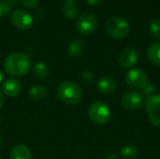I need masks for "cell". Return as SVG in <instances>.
I'll return each instance as SVG.
<instances>
[{
	"mask_svg": "<svg viewBox=\"0 0 160 159\" xmlns=\"http://www.w3.org/2000/svg\"><path fill=\"white\" fill-rule=\"evenodd\" d=\"M97 23H98V21H97L96 16L89 11H85V12H82L80 15L79 19L77 20L76 29L80 34L87 36V35L92 34L95 31L97 27Z\"/></svg>",
	"mask_w": 160,
	"mask_h": 159,
	"instance_id": "52a82bcc",
	"label": "cell"
},
{
	"mask_svg": "<svg viewBox=\"0 0 160 159\" xmlns=\"http://www.w3.org/2000/svg\"><path fill=\"white\" fill-rule=\"evenodd\" d=\"M82 96L81 87L73 81L63 82L56 90L57 98L69 106L80 104L82 100Z\"/></svg>",
	"mask_w": 160,
	"mask_h": 159,
	"instance_id": "7a4b0ae2",
	"label": "cell"
},
{
	"mask_svg": "<svg viewBox=\"0 0 160 159\" xmlns=\"http://www.w3.org/2000/svg\"><path fill=\"white\" fill-rule=\"evenodd\" d=\"M0 124H1V117H0Z\"/></svg>",
	"mask_w": 160,
	"mask_h": 159,
	"instance_id": "f546056e",
	"label": "cell"
},
{
	"mask_svg": "<svg viewBox=\"0 0 160 159\" xmlns=\"http://www.w3.org/2000/svg\"><path fill=\"white\" fill-rule=\"evenodd\" d=\"M139 55L134 48H126L119 55L118 62L123 68H131L138 61Z\"/></svg>",
	"mask_w": 160,
	"mask_h": 159,
	"instance_id": "30bf717a",
	"label": "cell"
},
{
	"mask_svg": "<svg viewBox=\"0 0 160 159\" xmlns=\"http://www.w3.org/2000/svg\"><path fill=\"white\" fill-rule=\"evenodd\" d=\"M103 0H87V3L91 6H98L102 3Z\"/></svg>",
	"mask_w": 160,
	"mask_h": 159,
	"instance_id": "d4e9b609",
	"label": "cell"
},
{
	"mask_svg": "<svg viewBox=\"0 0 160 159\" xmlns=\"http://www.w3.org/2000/svg\"><path fill=\"white\" fill-rule=\"evenodd\" d=\"M105 28L108 35L115 39L124 38L129 32L128 22L124 18L118 16H112L108 19L105 24Z\"/></svg>",
	"mask_w": 160,
	"mask_h": 159,
	"instance_id": "3957f363",
	"label": "cell"
},
{
	"mask_svg": "<svg viewBox=\"0 0 160 159\" xmlns=\"http://www.w3.org/2000/svg\"><path fill=\"white\" fill-rule=\"evenodd\" d=\"M16 0H1L0 1V18L7 15L12 9Z\"/></svg>",
	"mask_w": 160,
	"mask_h": 159,
	"instance_id": "ffe728a7",
	"label": "cell"
},
{
	"mask_svg": "<svg viewBox=\"0 0 160 159\" xmlns=\"http://www.w3.org/2000/svg\"><path fill=\"white\" fill-rule=\"evenodd\" d=\"M39 0H21L22 4L26 7H35Z\"/></svg>",
	"mask_w": 160,
	"mask_h": 159,
	"instance_id": "603a6c76",
	"label": "cell"
},
{
	"mask_svg": "<svg viewBox=\"0 0 160 159\" xmlns=\"http://www.w3.org/2000/svg\"><path fill=\"white\" fill-rule=\"evenodd\" d=\"M78 11H79L78 6L71 1H67L62 8V12L64 16L68 19H73L77 15Z\"/></svg>",
	"mask_w": 160,
	"mask_h": 159,
	"instance_id": "d6986e66",
	"label": "cell"
},
{
	"mask_svg": "<svg viewBox=\"0 0 160 159\" xmlns=\"http://www.w3.org/2000/svg\"><path fill=\"white\" fill-rule=\"evenodd\" d=\"M29 96L34 100H42L47 97V89L42 85H34L29 89Z\"/></svg>",
	"mask_w": 160,
	"mask_h": 159,
	"instance_id": "e0dca14e",
	"label": "cell"
},
{
	"mask_svg": "<svg viewBox=\"0 0 160 159\" xmlns=\"http://www.w3.org/2000/svg\"><path fill=\"white\" fill-rule=\"evenodd\" d=\"M139 155V149L134 145H126L120 151V156L123 159H137Z\"/></svg>",
	"mask_w": 160,
	"mask_h": 159,
	"instance_id": "ac0fdd59",
	"label": "cell"
},
{
	"mask_svg": "<svg viewBox=\"0 0 160 159\" xmlns=\"http://www.w3.org/2000/svg\"><path fill=\"white\" fill-rule=\"evenodd\" d=\"M121 104L127 110H138L143 105V97L138 92H128L123 96Z\"/></svg>",
	"mask_w": 160,
	"mask_h": 159,
	"instance_id": "9c48e42d",
	"label": "cell"
},
{
	"mask_svg": "<svg viewBox=\"0 0 160 159\" xmlns=\"http://www.w3.org/2000/svg\"><path fill=\"white\" fill-rule=\"evenodd\" d=\"M126 83L132 89L144 90L149 83L147 74L141 68H131L126 74Z\"/></svg>",
	"mask_w": 160,
	"mask_h": 159,
	"instance_id": "5b68a950",
	"label": "cell"
},
{
	"mask_svg": "<svg viewBox=\"0 0 160 159\" xmlns=\"http://www.w3.org/2000/svg\"><path fill=\"white\" fill-rule=\"evenodd\" d=\"M149 30L152 36L155 37H160V21L159 20H154L149 25Z\"/></svg>",
	"mask_w": 160,
	"mask_h": 159,
	"instance_id": "44dd1931",
	"label": "cell"
},
{
	"mask_svg": "<svg viewBox=\"0 0 160 159\" xmlns=\"http://www.w3.org/2000/svg\"><path fill=\"white\" fill-rule=\"evenodd\" d=\"M97 88L103 95H112L117 88V82L109 76H103L98 79Z\"/></svg>",
	"mask_w": 160,
	"mask_h": 159,
	"instance_id": "7c38bea8",
	"label": "cell"
},
{
	"mask_svg": "<svg viewBox=\"0 0 160 159\" xmlns=\"http://www.w3.org/2000/svg\"><path fill=\"white\" fill-rule=\"evenodd\" d=\"M22 90L21 82L15 78H9L2 83V93L9 97H17Z\"/></svg>",
	"mask_w": 160,
	"mask_h": 159,
	"instance_id": "8fae6325",
	"label": "cell"
},
{
	"mask_svg": "<svg viewBox=\"0 0 160 159\" xmlns=\"http://www.w3.org/2000/svg\"><path fill=\"white\" fill-rule=\"evenodd\" d=\"M65 1H66V2H67V1H71V2H74V1H76V0H65Z\"/></svg>",
	"mask_w": 160,
	"mask_h": 159,
	"instance_id": "f1b7e54d",
	"label": "cell"
},
{
	"mask_svg": "<svg viewBox=\"0 0 160 159\" xmlns=\"http://www.w3.org/2000/svg\"><path fill=\"white\" fill-rule=\"evenodd\" d=\"M154 89H155V87H154L153 85H151L150 83H148V84H147V86L145 87V89H144L143 91H144V93H145V94L149 95V93H151L152 91H154Z\"/></svg>",
	"mask_w": 160,
	"mask_h": 159,
	"instance_id": "cb8c5ba5",
	"label": "cell"
},
{
	"mask_svg": "<svg viewBox=\"0 0 160 159\" xmlns=\"http://www.w3.org/2000/svg\"><path fill=\"white\" fill-rule=\"evenodd\" d=\"M3 105H4V96L2 91H0V110L2 109Z\"/></svg>",
	"mask_w": 160,
	"mask_h": 159,
	"instance_id": "484cf974",
	"label": "cell"
},
{
	"mask_svg": "<svg viewBox=\"0 0 160 159\" xmlns=\"http://www.w3.org/2000/svg\"><path fill=\"white\" fill-rule=\"evenodd\" d=\"M3 78H4V73H3V71L0 69V83H1L2 81H3Z\"/></svg>",
	"mask_w": 160,
	"mask_h": 159,
	"instance_id": "83f0119b",
	"label": "cell"
},
{
	"mask_svg": "<svg viewBox=\"0 0 160 159\" xmlns=\"http://www.w3.org/2000/svg\"><path fill=\"white\" fill-rule=\"evenodd\" d=\"M31 151L25 144L20 143L15 145L9 154V159H31Z\"/></svg>",
	"mask_w": 160,
	"mask_h": 159,
	"instance_id": "4fadbf2b",
	"label": "cell"
},
{
	"mask_svg": "<svg viewBox=\"0 0 160 159\" xmlns=\"http://www.w3.org/2000/svg\"><path fill=\"white\" fill-rule=\"evenodd\" d=\"M145 111L152 125L160 127V95H150L145 99Z\"/></svg>",
	"mask_w": 160,
	"mask_h": 159,
	"instance_id": "8992f818",
	"label": "cell"
},
{
	"mask_svg": "<svg viewBox=\"0 0 160 159\" xmlns=\"http://www.w3.org/2000/svg\"><path fill=\"white\" fill-rule=\"evenodd\" d=\"M3 142H4V137H3L2 133L0 132V147H1L2 144H3Z\"/></svg>",
	"mask_w": 160,
	"mask_h": 159,
	"instance_id": "4316f807",
	"label": "cell"
},
{
	"mask_svg": "<svg viewBox=\"0 0 160 159\" xmlns=\"http://www.w3.org/2000/svg\"><path fill=\"white\" fill-rule=\"evenodd\" d=\"M33 73L36 78L39 80H45L50 75V68L45 63L39 61L35 64L33 67Z\"/></svg>",
	"mask_w": 160,
	"mask_h": 159,
	"instance_id": "2e32d148",
	"label": "cell"
},
{
	"mask_svg": "<svg viewBox=\"0 0 160 159\" xmlns=\"http://www.w3.org/2000/svg\"><path fill=\"white\" fill-rule=\"evenodd\" d=\"M81 80L84 84H87V85H92L95 82L94 75L90 71H83L81 75Z\"/></svg>",
	"mask_w": 160,
	"mask_h": 159,
	"instance_id": "7402d4cb",
	"label": "cell"
},
{
	"mask_svg": "<svg viewBox=\"0 0 160 159\" xmlns=\"http://www.w3.org/2000/svg\"><path fill=\"white\" fill-rule=\"evenodd\" d=\"M88 116L97 125H104L111 119L110 108L101 101H96L88 108Z\"/></svg>",
	"mask_w": 160,
	"mask_h": 159,
	"instance_id": "277c9868",
	"label": "cell"
},
{
	"mask_svg": "<svg viewBox=\"0 0 160 159\" xmlns=\"http://www.w3.org/2000/svg\"><path fill=\"white\" fill-rule=\"evenodd\" d=\"M29 57L22 52H13L8 55L4 61V69L10 76L22 77L30 70Z\"/></svg>",
	"mask_w": 160,
	"mask_h": 159,
	"instance_id": "6da1fadb",
	"label": "cell"
},
{
	"mask_svg": "<svg viewBox=\"0 0 160 159\" xmlns=\"http://www.w3.org/2000/svg\"><path fill=\"white\" fill-rule=\"evenodd\" d=\"M0 159H1V158H0Z\"/></svg>",
	"mask_w": 160,
	"mask_h": 159,
	"instance_id": "4dcf8cb0",
	"label": "cell"
},
{
	"mask_svg": "<svg viewBox=\"0 0 160 159\" xmlns=\"http://www.w3.org/2000/svg\"><path fill=\"white\" fill-rule=\"evenodd\" d=\"M84 48H85V44H84L83 40H82L80 38H75L68 45V55L72 58L79 57L83 52Z\"/></svg>",
	"mask_w": 160,
	"mask_h": 159,
	"instance_id": "5bb4252c",
	"label": "cell"
},
{
	"mask_svg": "<svg viewBox=\"0 0 160 159\" xmlns=\"http://www.w3.org/2000/svg\"><path fill=\"white\" fill-rule=\"evenodd\" d=\"M33 16L26 10L18 8L11 14V22L21 30H27L33 25Z\"/></svg>",
	"mask_w": 160,
	"mask_h": 159,
	"instance_id": "ba28073f",
	"label": "cell"
},
{
	"mask_svg": "<svg viewBox=\"0 0 160 159\" xmlns=\"http://www.w3.org/2000/svg\"><path fill=\"white\" fill-rule=\"evenodd\" d=\"M147 57L153 65L160 67V42H155L149 46Z\"/></svg>",
	"mask_w": 160,
	"mask_h": 159,
	"instance_id": "9a60e30c",
	"label": "cell"
}]
</instances>
